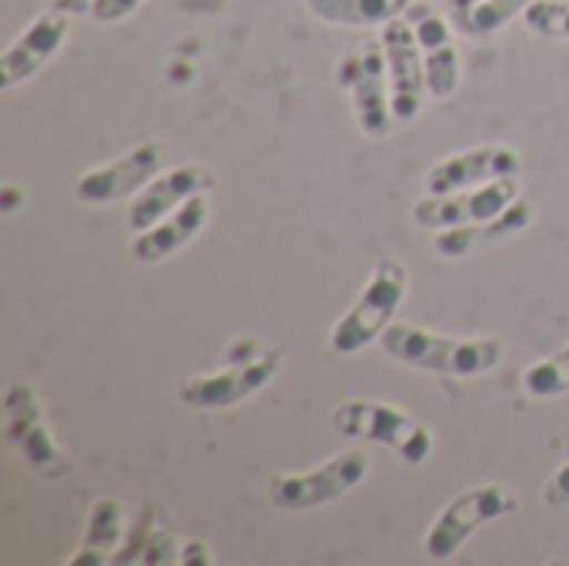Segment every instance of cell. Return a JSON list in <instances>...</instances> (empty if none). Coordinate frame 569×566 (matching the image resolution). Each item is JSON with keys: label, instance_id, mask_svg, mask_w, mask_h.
I'll use <instances>...</instances> for the list:
<instances>
[{"label": "cell", "instance_id": "6da1fadb", "mask_svg": "<svg viewBox=\"0 0 569 566\" xmlns=\"http://www.w3.org/2000/svg\"><path fill=\"white\" fill-rule=\"evenodd\" d=\"M380 347L387 357L413 370L460 377V380H473V377L497 370L507 354L500 337H447V334L423 330L417 324H397V320L383 330Z\"/></svg>", "mask_w": 569, "mask_h": 566}, {"label": "cell", "instance_id": "7a4b0ae2", "mask_svg": "<svg viewBox=\"0 0 569 566\" xmlns=\"http://www.w3.org/2000/svg\"><path fill=\"white\" fill-rule=\"evenodd\" d=\"M240 357L227 347V367L213 374L190 377L177 387V397L190 410H227L237 407L250 397H257L263 387L273 384V377L283 370L287 350L277 344H260V340H243L233 344Z\"/></svg>", "mask_w": 569, "mask_h": 566}, {"label": "cell", "instance_id": "3957f363", "mask_svg": "<svg viewBox=\"0 0 569 566\" xmlns=\"http://www.w3.org/2000/svg\"><path fill=\"white\" fill-rule=\"evenodd\" d=\"M407 290H410L407 267L393 257H383L373 267V274H370L367 287L360 290V297L353 300V307L330 330V347L347 357L367 350L393 324L397 310L407 300Z\"/></svg>", "mask_w": 569, "mask_h": 566}, {"label": "cell", "instance_id": "277c9868", "mask_svg": "<svg viewBox=\"0 0 569 566\" xmlns=\"http://www.w3.org/2000/svg\"><path fill=\"white\" fill-rule=\"evenodd\" d=\"M333 427L347 440L387 447L413 467L427 464L433 454V434L413 414L387 400H347L333 407Z\"/></svg>", "mask_w": 569, "mask_h": 566}, {"label": "cell", "instance_id": "5b68a950", "mask_svg": "<svg viewBox=\"0 0 569 566\" xmlns=\"http://www.w3.org/2000/svg\"><path fill=\"white\" fill-rule=\"evenodd\" d=\"M517 510H520V497L510 487L500 484L470 487L460 497H453V504H447L443 514L433 520V527L423 537V550L433 564H447L467 547V540L477 530H483L493 520L513 517Z\"/></svg>", "mask_w": 569, "mask_h": 566}, {"label": "cell", "instance_id": "8992f818", "mask_svg": "<svg viewBox=\"0 0 569 566\" xmlns=\"http://www.w3.org/2000/svg\"><path fill=\"white\" fill-rule=\"evenodd\" d=\"M370 474V457L367 450L353 447L343 450L337 457H330L327 464L313 467V470H300V474H273L267 484L270 504L280 510H317L327 504H337L340 497L353 494Z\"/></svg>", "mask_w": 569, "mask_h": 566}, {"label": "cell", "instance_id": "52a82bcc", "mask_svg": "<svg viewBox=\"0 0 569 566\" xmlns=\"http://www.w3.org/2000/svg\"><path fill=\"white\" fill-rule=\"evenodd\" d=\"M337 83L350 97V110L363 137L387 140L397 127L390 107V77L383 43H367L337 60Z\"/></svg>", "mask_w": 569, "mask_h": 566}, {"label": "cell", "instance_id": "ba28073f", "mask_svg": "<svg viewBox=\"0 0 569 566\" xmlns=\"http://www.w3.org/2000/svg\"><path fill=\"white\" fill-rule=\"evenodd\" d=\"M3 417H7V440L20 454V460L37 477H67L70 460L53 440V430L47 424V414L40 407V397L30 384H10L3 397Z\"/></svg>", "mask_w": 569, "mask_h": 566}, {"label": "cell", "instance_id": "9c48e42d", "mask_svg": "<svg viewBox=\"0 0 569 566\" xmlns=\"http://www.w3.org/2000/svg\"><path fill=\"white\" fill-rule=\"evenodd\" d=\"M520 200V180L517 177H500L470 190L457 193H423L410 217L423 230H450V227H467L480 220H493L507 214Z\"/></svg>", "mask_w": 569, "mask_h": 566}, {"label": "cell", "instance_id": "30bf717a", "mask_svg": "<svg viewBox=\"0 0 569 566\" xmlns=\"http://www.w3.org/2000/svg\"><path fill=\"white\" fill-rule=\"evenodd\" d=\"M380 43H383V57H387L393 120H397V127H410L423 110V97L430 93L420 40H417L410 20L397 17L380 27Z\"/></svg>", "mask_w": 569, "mask_h": 566}, {"label": "cell", "instance_id": "8fae6325", "mask_svg": "<svg viewBox=\"0 0 569 566\" xmlns=\"http://www.w3.org/2000/svg\"><path fill=\"white\" fill-rule=\"evenodd\" d=\"M160 163H163L160 140L133 143L127 153L113 157L110 163L83 170L73 183V197L80 203H113V200L133 197L160 173Z\"/></svg>", "mask_w": 569, "mask_h": 566}, {"label": "cell", "instance_id": "7c38bea8", "mask_svg": "<svg viewBox=\"0 0 569 566\" xmlns=\"http://www.w3.org/2000/svg\"><path fill=\"white\" fill-rule=\"evenodd\" d=\"M217 187V173L207 163H180L170 170H160L143 190L133 193L127 210V227L143 234L167 214H173L183 200L197 193H210Z\"/></svg>", "mask_w": 569, "mask_h": 566}, {"label": "cell", "instance_id": "4fadbf2b", "mask_svg": "<svg viewBox=\"0 0 569 566\" xmlns=\"http://www.w3.org/2000/svg\"><path fill=\"white\" fill-rule=\"evenodd\" d=\"M520 167L523 163L513 147H503V143L470 147V150L437 160L423 177V190L427 193H457V190H470V187H480V183H490L500 177H517Z\"/></svg>", "mask_w": 569, "mask_h": 566}, {"label": "cell", "instance_id": "5bb4252c", "mask_svg": "<svg viewBox=\"0 0 569 566\" xmlns=\"http://www.w3.org/2000/svg\"><path fill=\"white\" fill-rule=\"evenodd\" d=\"M420 40L423 63H427V90L437 100H447L460 87V50L453 43L450 20L433 10L430 3H410L403 13Z\"/></svg>", "mask_w": 569, "mask_h": 566}, {"label": "cell", "instance_id": "9a60e30c", "mask_svg": "<svg viewBox=\"0 0 569 566\" xmlns=\"http://www.w3.org/2000/svg\"><path fill=\"white\" fill-rule=\"evenodd\" d=\"M67 33H70V13L50 7L40 17H33V23H27V30L0 57V90H13L17 83L43 70V63L63 47Z\"/></svg>", "mask_w": 569, "mask_h": 566}, {"label": "cell", "instance_id": "2e32d148", "mask_svg": "<svg viewBox=\"0 0 569 566\" xmlns=\"http://www.w3.org/2000/svg\"><path fill=\"white\" fill-rule=\"evenodd\" d=\"M207 217H210L207 193H197V197L183 200L173 214L157 220L150 230L137 234V240L130 244V257L137 264H160V260L173 257L177 250H183L203 230Z\"/></svg>", "mask_w": 569, "mask_h": 566}, {"label": "cell", "instance_id": "e0dca14e", "mask_svg": "<svg viewBox=\"0 0 569 566\" xmlns=\"http://www.w3.org/2000/svg\"><path fill=\"white\" fill-rule=\"evenodd\" d=\"M533 224V203L517 200L507 214L493 217V220H480V224H467V227H450V230H437L433 237V250L443 260H463L473 257L477 250L497 247L517 234H523Z\"/></svg>", "mask_w": 569, "mask_h": 566}, {"label": "cell", "instance_id": "ac0fdd59", "mask_svg": "<svg viewBox=\"0 0 569 566\" xmlns=\"http://www.w3.org/2000/svg\"><path fill=\"white\" fill-rule=\"evenodd\" d=\"M123 534H127V514L117 500H97L87 514V527H83V540L77 547V554L67 560L70 566H103L113 564L117 550L123 547Z\"/></svg>", "mask_w": 569, "mask_h": 566}, {"label": "cell", "instance_id": "d6986e66", "mask_svg": "<svg viewBox=\"0 0 569 566\" xmlns=\"http://www.w3.org/2000/svg\"><path fill=\"white\" fill-rule=\"evenodd\" d=\"M407 7L410 0H307V10L333 27H383Z\"/></svg>", "mask_w": 569, "mask_h": 566}, {"label": "cell", "instance_id": "ffe728a7", "mask_svg": "<svg viewBox=\"0 0 569 566\" xmlns=\"http://www.w3.org/2000/svg\"><path fill=\"white\" fill-rule=\"evenodd\" d=\"M533 0H477L467 13H460L453 20L470 37H490V33L503 30L513 17H523V10Z\"/></svg>", "mask_w": 569, "mask_h": 566}, {"label": "cell", "instance_id": "44dd1931", "mask_svg": "<svg viewBox=\"0 0 569 566\" xmlns=\"http://www.w3.org/2000/svg\"><path fill=\"white\" fill-rule=\"evenodd\" d=\"M523 390L530 397H560L569 394V344L563 350H557L553 357L533 364L527 374H523Z\"/></svg>", "mask_w": 569, "mask_h": 566}, {"label": "cell", "instance_id": "7402d4cb", "mask_svg": "<svg viewBox=\"0 0 569 566\" xmlns=\"http://www.w3.org/2000/svg\"><path fill=\"white\" fill-rule=\"evenodd\" d=\"M530 33L547 40H569V0H533L523 10Z\"/></svg>", "mask_w": 569, "mask_h": 566}, {"label": "cell", "instance_id": "603a6c76", "mask_svg": "<svg viewBox=\"0 0 569 566\" xmlns=\"http://www.w3.org/2000/svg\"><path fill=\"white\" fill-rule=\"evenodd\" d=\"M140 3H143V0H93L90 17H93L97 23H120V20H127Z\"/></svg>", "mask_w": 569, "mask_h": 566}, {"label": "cell", "instance_id": "cb8c5ba5", "mask_svg": "<svg viewBox=\"0 0 569 566\" xmlns=\"http://www.w3.org/2000/svg\"><path fill=\"white\" fill-rule=\"evenodd\" d=\"M543 504L547 507H569V464L550 474V480L543 484Z\"/></svg>", "mask_w": 569, "mask_h": 566}, {"label": "cell", "instance_id": "d4e9b609", "mask_svg": "<svg viewBox=\"0 0 569 566\" xmlns=\"http://www.w3.org/2000/svg\"><path fill=\"white\" fill-rule=\"evenodd\" d=\"M180 564L183 566H213V550L203 540L180 544Z\"/></svg>", "mask_w": 569, "mask_h": 566}, {"label": "cell", "instance_id": "484cf974", "mask_svg": "<svg viewBox=\"0 0 569 566\" xmlns=\"http://www.w3.org/2000/svg\"><path fill=\"white\" fill-rule=\"evenodd\" d=\"M53 7L73 17V13H90L93 10V0H53Z\"/></svg>", "mask_w": 569, "mask_h": 566}, {"label": "cell", "instance_id": "4316f807", "mask_svg": "<svg viewBox=\"0 0 569 566\" xmlns=\"http://www.w3.org/2000/svg\"><path fill=\"white\" fill-rule=\"evenodd\" d=\"M473 3H477V0H450V10H453V17H460V13H467Z\"/></svg>", "mask_w": 569, "mask_h": 566}]
</instances>
